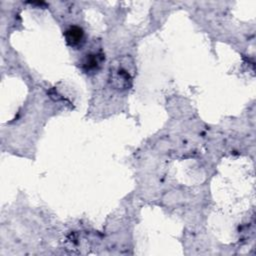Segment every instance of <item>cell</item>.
<instances>
[{
  "mask_svg": "<svg viewBox=\"0 0 256 256\" xmlns=\"http://www.w3.org/2000/svg\"><path fill=\"white\" fill-rule=\"evenodd\" d=\"M103 60H104V57L102 54H99V53L88 54L85 56V58L82 61V68L86 73L95 72L101 67Z\"/></svg>",
  "mask_w": 256,
  "mask_h": 256,
  "instance_id": "7a4b0ae2",
  "label": "cell"
},
{
  "mask_svg": "<svg viewBox=\"0 0 256 256\" xmlns=\"http://www.w3.org/2000/svg\"><path fill=\"white\" fill-rule=\"evenodd\" d=\"M65 39L67 44L72 48L80 47L84 42V31L78 26H71L65 31Z\"/></svg>",
  "mask_w": 256,
  "mask_h": 256,
  "instance_id": "6da1fadb",
  "label": "cell"
},
{
  "mask_svg": "<svg viewBox=\"0 0 256 256\" xmlns=\"http://www.w3.org/2000/svg\"><path fill=\"white\" fill-rule=\"evenodd\" d=\"M112 81L117 83L118 88L125 87L128 85V82L131 81V75L126 69H124L123 67H119L115 72H113Z\"/></svg>",
  "mask_w": 256,
  "mask_h": 256,
  "instance_id": "3957f363",
  "label": "cell"
}]
</instances>
